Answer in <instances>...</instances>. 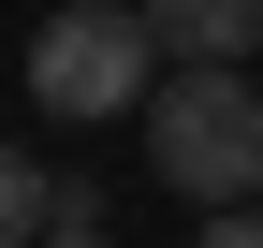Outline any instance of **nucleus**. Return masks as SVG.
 Wrapping results in <instances>:
<instances>
[{
  "label": "nucleus",
  "instance_id": "2",
  "mask_svg": "<svg viewBox=\"0 0 263 248\" xmlns=\"http://www.w3.org/2000/svg\"><path fill=\"white\" fill-rule=\"evenodd\" d=\"M161 73H176V58H161L146 0H59V15L29 29V102L44 117H132Z\"/></svg>",
  "mask_w": 263,
  "mask_h": 248
},
{
  "label": "nucleus",
  "instance_id": "6",
  "mask_svg": "<svg viewBox=\"0 0 263 248\" xmlns=\"http://www.w3.org/2000/svg\"><path fill=\"white\" fill-rule=\"evenodd\" d=\"M44 248H117V219H59V234H44Z\"/></svg>",
  "mask_w": 263,
  "mask_h": 248
},
{
  "label": "nucleus",
  "instance_id": "1",
  "mask_svg": "<svg viewBox=\"0 0 263 248\" xmlns=\"http://www.w3.org/2000/svg\"><path fill=\"white\" fill-rule=\"evenodd\" d=\"M146 175L190 204H263V88L249 58H176L146 88Z\"/></svg>",
  "mask_w": 263,
  "mask_h": 248
},
{
  "label": "nucleus",
  "instance_id": "5",
  "mask_svg": "<svg viewBox=\"0 0 263 248\" xmlns=\"http://www.w3.org/2000/svg\"><path fill=\"white\" fill-rule=\"evenodd\" d=\"M190 248H263V204H205V234Z\"/></svg>",
  "mask_w": 263,
  "mask_h": 248
},
{
  "label": "nucleus",
  "instance_id": "4",
  "mask_svg": "<svg viewBox=\"0 0 263 248\" xmlns=\"http://www.w3.org/2000/svg\"><path fill=\"white\" fill-rule=\"evenodd\" d=\"M59 190H73V175H44V161L0 146V248H44V234H59Z\"/></svg>",
  "mask_w": 263,
  "mask_h": 248
},
{
  "label": "nucleus",
  "instance_id": "3",
  "mask_svg": "<svg viewBox=\"0 0 263 248\" xmlns=\"http://www.w3.org/2000/svg\"><path fill=\"white\" fill-rule=\"evenodd\" d=\"M161 58H249L263 44V0H146Z\"/></svg>",
  "mask_w": 263,
  "mask_h": 248
}]
</instances>
